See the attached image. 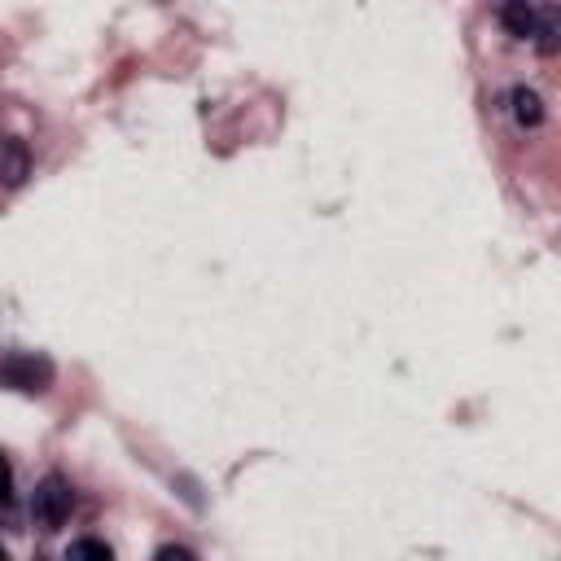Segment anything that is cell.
Masks as SVG:
<instances>
[{
    "mask_svg": "<svg viewBox=\"0 0 561 561\" xmlns=\"http://www.w3.org/2000/svg\"><path fill=\"white\" fill-rule=\"evenodd\" d=\"M540 18H544V9L526 5V0H509V5H500V22H505V31L509 36H518V40L540 36Z\"/></svg>",
    "mask_w": 561,
    "mask_h": 561,
    "instance_id": "cell-4",
    "label": "cell"
},
{
    "mask_svg": "<svg viewBox=\"0 0 561 561\" xmlns=\"http://www.w3.org/2000/svg\"><path fill=\"white\" fill-rule=\"evenodd\" d=\"M66 561H114V553H110V544H101V540H75Z\"/></svg>",
    "mask_w": 561,
    "mask_h": 561,
    "instance_id": "cell-6",
    "label": "cell"
},
{
    "mask_svg": "<svg viewBox=\"0 0 561 561\" xmlns=\"http://www.w3.org/2000/svg\"><path fill=\"white\" fill-rule=\"evenodd\" d=\"M14 500V465H9V456H0V509Z\"/></svg>",
    "mask_w": 561,
    "mask_h": 561,
    "instance_id": "cell-7",
    "label": "cell"
},
{
    "mask_svg": "<svg viewBox=\"0 0 561 561\" xmlns=\"http://www.w3.org/2000/svg\"><path fill=\"white\" fill-rule=\"evenodd\" d=\"M154 561H198V553L193 548H185V544H163L154 553Z\"/></svg>",
    "mask_w": 561,
    "mask_h": 561,
    "instance_id": "cell-8",
    "label": "cell"
},
{
    "mask_svg": "<svg viewBox=\"0 0 561 561\" xmlns=\"http://www.w3.org/2000/svg\"><path fill=\"white\" fill-rule=\"evenodd\" d=\"M0 386L22 395H44L53 386V360L36 351H9L0 356Z\"/></svg>",
    "mask_w": 561,
    "mask_h": 561,
    "instance_id": "cell-1",
    "label": "cell"
},
{
    "mask_svg": "<svg viewBox=\"0 0 561 561\" xmlns=\"http://www.w3.org/2000/svg\"><path fill=\"white\" fill-rule=\"evenodd\" d=\"M75 509V491L62 474H49L36 483V496H31V518H36L40 531H62L66 518Z\"/></svg>",
    "mask_w": 561,
    "mask_h": 561,
    "instance_id": "cell-2",
    "label": "cell"
},
{
    "mask_svg": "<svg viewBox=\"0 0 561 561\" xmlns=\"http://www.w3.org/2000/svg\"><path fill=\"white\" fill-rule=\"evenodd\" d=\"M0 561H5V548H0Z\"/></svg>",
    "mask_w": 561,
    "mask_h": 561,
    "instance_id": "cell-9",
    "label": "cell"
},
{
    "mask_svg": "<svg viewBox=\"0 0 561 561\" xmlns=\"http://www.w3.org/2000/svg\"><path fill=\"white\" fill-rule=\"evenodd\" d=\"M31 176V150L18 136H0V185L18 189Z\"/></svg>",
    "mask_w": 561,
    "mask_h": 561,
    "instance_id": "cell-3",
    "label": "cell"
},
{
    "mask_svg": "<svg viewBox=\"0 0 561 561\" xmlns=\"http://www.w3.org/2000/svg\"><path fill=\"white\" fill-rule=\"evenodd\" d=\"M509 101H513V119H518L522 128H540V123H544V101H540V93H535V88L518 84V88L509 93Z\"/></svg>",
    "mask_w": 561,
    "mask_h": 561,
    "instance_id": "cell-5",
    "label": "cell"
}]
</instances>
